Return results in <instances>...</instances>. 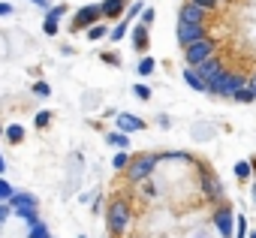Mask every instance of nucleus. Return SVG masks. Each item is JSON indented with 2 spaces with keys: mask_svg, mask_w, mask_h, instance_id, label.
Masks as SVG:
<instances>
[{
  "mask_svg": "<svg viewBox=\"0 0 256 238\" xmlns=\"http://www.w3.org/2000/svg\"><path fill=\"white\" fill-rule=\"evenodd\" d=\"M130 220H133V208L126 205L124 199H112L108 202V208H106V226H108L112 235H124L126 226H130Z\"/></svg>",
  "mask_w": 256,
  "mask_h": 238,
  "instance_id": "f257e3e1",
  "label": "nucleus"
},
{
  "mask_svg": "<svg viewBox=\"0 0 256 238\" xmlns=\"http://www.w3.org/2000/svg\"><path fill=\"white\" fill-rule=\"evenodd\" d=\"M157 154H151V151H145V154H136L133 160H130V166L124 169V175H126V181L130 184H139V181H145L154 169H157Z\"/></svg>",
  "mask_w": 256,
  "mask_h": 238,
  "instance_id": "f03ea898",
  "label": "nucleus"
},
{
  "mask_svg": "<svg viewBox=\"0 0 256 238\" xmlns=\"http://www.w3.org/2000/svg\"><path fill=\"white\" fill-rule=\"evenodd\" d=\"M241 88H247V76H241V72H223L217 82H211V88H208V94H214V96H235Z\"/></svg>",
  "mask_w": 256,
  "mask_h": 238,
  "instance_id": "7ed1b4c3",
  "label": "nucleus"
},
{
  "mask_svg": "<svg viewBox=\"0 0 256 238\" xmlns=\"http://www.w3.org/2000/svg\"><path fill=\"white\" fill-rule=\"evenodd\" d=\"M6 205H10L18 217H24V220H28V226L40 223V217H36V196H30V193H12Z\"/></svg>",
  "mask_w": 256,
  "mask_h": 238,
  "instance_id": "20e7f679",
  "label": "nucleus"
},
{
  "mask_svg": "<svg viewBox=\"0 0 256 238\" xmlns=\"http://www.w3.org/2000/svg\"><path fill=\"white\" fill-rule=\"evenodd\" d=\"M214 52H217V42L211 36H205V40H199V42H193V46L184 48V60H187V66H199L202 60L214 58Z\"/></svg>",
  "mask_w": 256,
  "mask_h": 238,
  "instance_id": "39448f33",
  "label": "nucleus"
},
{
  "mask_svg": "<svg viewBox=\"0 0 256 238\" xmlns=\"http://www.w3.org/2000/svg\"><path fill=\"white\" fill-rule=\"evenodd\" d=\"M214 229L220 232V238H235V211L229 205H220L214 214Z\"/></svg>",
  "mask_w": 256,
  "mask_h": 238,
  "instance_id": "423d86ee",
  "label": "nucleus"
},
{
  "mask_svg": "<svg viewBox=\"0 0 256 238\" xmlns=\"http://www.w3.org/2000/svg\"><path fill=\"white\" fill-rule=\"evenodd\" d=\"M208 36V30H205V24H190V22H178V42L187 48V46H193V42H199V40H205Z\"/></svg>",
  "mask_w": 256,
  "mask_h": 238,
  "instance_id": "0eeeda50",
  "label": "nucleus"
},
{
  "mask_svg": "<svg viewBox=\"0 0 256 238\" xmlns=\"http://www.w3.org/2000/svg\"><path fill=\"white\" fill-rule=\"evenodd\" d=\"M100 18H102V10H100V6H82V10L72 16V30L78 34V30H84V28H94Z\"/></svg>",
  "mask_w": 256,
  "mask_h": 238,
  "instance_id": "6e6552de",
  "label": "nucleus"
},
{
  "mask_svg": "<svg viewBox=\"0 0 256 238\" xmlns=\"http://www.w3.org/2000/svg\"><path fill=\"white\" fill-rule=\"evenodd\" d=\"M196 72H199V76H202V78L208 82V88H211V82H217V78H220V76H223L226 70H223V60H220V58L214 54V58L202 60V64L196 66Z\"/></svg>",
  "mask_w": 256,
  "mask_h": 238,
  "instance_id": "1a4fd4ad",
  "label": "nucleus"
},
{
  "mask_svg": "<svg viewBox=\"0 0 256 238\" xmlns=\"http://www.w3.org/2000/svg\"><path fill=\"white\" fill-rule=\"evenodd\" d=\"M205 18H208V10L193 4V0H187L181 6V16H178V22H190V24H205Z\"/></svg>",
  "mask_w": 256,
  "mask_h": 238,
  "instance_id": "9d476101",
  "label": "nucleus"
},
{
  "mask_svg": "<svg viewBox=\"0 0 256 238\" xmlns=\"http://www.w3.org/2000/svg\"><path fill=\"white\" fill-rule=\"evenodd\" d=\"M118 130H120V133H139V130H145V121H142L139 114L120 112V114H118Z\"/></svg>",
  "mask_w": 256,
  "mask_h": 238,
  "instance_id": "9b49d317",
  "label": "nucleus"
},
{
  "mask_svg": "<svg viewBox=\"0 0 256 238\" xmlns=\"http://www.w3.org/2000/svg\"><path fill=\"white\" fill-rule=\"evenodd\" d=\"M202 190H205L208 199H220V196H223V184L217 181L214 172H202Z\"/></svg>",
  "mask_w": 256,
  "mask_h": 238,
  "instance_id": "f8f14e48",
  "label": "nucleus"
},
{
  "mask_svg": "<svg viewBox=\"0 0 256 238\" xmlns=\"http://www.w3.org/2000/svg\"><path fill=\"white\" fill-rule=\"evenodd\" d=\"M126 6H130V0H102V4H100L106 18H120L126 12Z\"/></svg>",
  "mask_w": 256,
  "mask_h": 238,
  "instance_id": "ddd939ff",
  "label": "nucleus"
},
{
  "mask_svg": "<svg viewBox=\"0 0 256 238\" xmlns=\"http://www.w3.org/2000/svg\"><path fill=\"white\" fill-rule=\"evenodd\" d=\"M184 82H187L193 90H199V94H208V82H205V78L196 72V66H187V70H184Z\"/></svg>",
  "mask_w": 256,
  "mask_h": 238,
  "instance_id": "4468645a",
  "label": "nucleus"
},
{
  "mask_svg": "<svg viewBox=\"0 0 256 238\" xmlns=\"http://www.w3.org/2000/svg\"><path fill=\"white\" fill-rule=\"evenodd\" d=\"M133 48L136 52H148V24L133 28Z\"/></svg>",
  "mask_w": 256,
  "mask_h": 238,
  "instance_id": "2eb2a0df",
  "label": "nucleus"
},
{
  "mask_svg": "<svg viewBox=\"0 0 256 238\" xmlns=\"http://www.w3.org/2000/svg\"><path fill=\"white\" fill-rule=\"evenodd\" d=\"M250 175H253V163L250 160H238L235 163V178L238 181H250Z\"/></svg>",
  "mask_w": 256,
  "mask_h": 238,
  "instance_id": "dca6fc26",
  "label": "nucleus"
},
{
  "mask_svg": "<svg viewBox=\"0 0 256 238\" xmlns=\"http://www.w3.org/2000/svg\"><path fill=\"white\" fill-rule=\"evenodd\" d=\"M4 136H6L12 145H18V142H24V127H18V124H10V127L4 130Z\"/></svg>",
  "mask_w": 256,
  "mask_h": 238,
  "instance_id": "f3484780",
  "label": "nucleus"
},
{
  "mask_svg": "<svg viewBox=\"0 0 256 238\" xmlns=\"http://www.w3.org/2000/svg\"><path fill=\"white\" fill-rule=\"evenodd\" d=\"M145 12V4H142V0H136V4H130V6H126V12H124V18L126 22H130V18H136V16H142Z\"/></svg>",
  "mask_w": 256,
  "mask_h": 238,
  "instance_id": "a211bd4d",
  "label": "nucleus"
},
{
  "mask_svg": "<svg viewBox=\"0 0 256 238\" xmlns=\"http://www.w3.org/2000/svg\"><path fill=\"white\" fill-rule=\"evenodd\" d=\"M106 34H108V28H106V24H100V22H96L94 28H88V40H94V42H96V40H102Z\"/></svg>",
  "mask_w": 256,
  "mask_h": 238,
  "instance_id": "6ab92c4d",
  "label": "nucleus"
},
{
  "mask_svg": "<svg viewBox=\"0 0 256 238\" xmlns=\"http://www.w3.org/2000/svg\"><path fill=\"white\" fill-rule=\"evenodd\" d=\"M154 70H157L154 58H142V60H139V76H151Z\"/></svg>",
  "mask_w": 256,
  "mask_h": 238,
  "instance_id": "aec40b11",
  "label": "nucleus"
},
{
  "mask_svg": "<svg viewBox=\"0 0 256 238\" xmlns=\"http://www.w3.org/2000/svg\"><path fill=\"white\" fill-rule=\"evenodd\" d=\"M34 124H36L40 130H46V127L52 124V112H36V118H34Z\"/></svg>",
  "mask_w": 256,
  "mask_h": 238,
  "instance_id": "412c9836",
  "label": "nucleus"
},
{
  "mask_svg": "<svg viewBox=\"0 0 256 238\" xmlns=\"http://www.w3.org/2000/svg\"><path fill=\"white\" fill-rule=\"evenodd\" d=\"M58 22H60V18H52V16H46V24H42V30H46L48 36H58V30H60V28H58Z\"/></svg>",
  "mask_w": 256,
  "mask_h": 238,
  "instance_id": "4be33fe9",
  "label": "nucleus"
},
{
  "mask_svg": "<svg viewBox=\"0 0 256 238\" xmlns=\"http://www.w3.org/2000/svg\"><path fill=\"white\" fill-rule=\"evenodd\" d=\"M232 100H235V102H253V100H256V94H253L250 88H241V90H238Z\"/></svg>",
  "mask_w": 256,
  "mask_h": 238,
  "instance_id": "5701e85b",
  "label": "nucleus"
},
{
  "mask_svg": "<svg viewBox=\"0 0 256 238\" xmlns=\"http://www.w3.org/2000/svg\"><path fill=\"white\" fill-rule=\"evenodd\" d=\"M30 238H52V235H48V229H46V223H42V220H40V223H34V226H30Z\"/></svg>",
  "mask_w": 256,
  "mask_h": 238,
  "instance_id": "b1692460",
  "label": "nucleus"
},
{
  "mask_svg": "<svg viewBox=\"0 0 256 238\" xmlns=\"http://www.w3.org/2000/svg\"><path fill=\"white\" fill-rule=\"evenodd\" d=\"M235 238H247V217H235Z\"/></svg>",
  "mask_w": 256,
  "mask_h": 238,
  "instance_id": "393cba45",
  "label": "nucleus"
},
{
  "mask_svg": "<svg viewBox=\"0 0 256 238\" xmlns=\"http://www.w3.org/2000/svg\"><path fill=\"white\" fill-rule=\"evenodd\" d=\"M112 166H114V169H126V166H130V154H124V151H120V154H114Z\"/></svg>",
  "mask_w": 256,
  "mask_h": 238,
  "instance_id": "a878e982",
  "label": "nucleus"
},
{
  "mask_svg": "<svg viewBox=\"0 0 256 238\" xmlns=\"http://www.w3.org/2000/svg\"><path fill=\"white\" fill-rule=\"evenodd\" d=\"M126 28H130V22L124 18V22H120V24H118V28L112 30V40H114V42H118V40H124V36H126Z\"/></svg>",
  "mask_w": 256,
  "mask_h": 238,
  "instance_id": "bb28decb",
  "label": "nucleus"
},
{
  "mask_svg": "<svg viewBox=\"0 0 256 238\" xmlns=\"http://www.w3.org/2000/svg\"><path fill=\"white\" fill-rule=\"evenodd\" d=\"M16 190H12V184H6L4 178H0V202H10V196H12Z\"/></svg>",
  "mask_w": 256,
  "mask_h": 238,
  "instance_id": "cd10ccee",
  "label": "nucleus"
},
{
  "mask_svg": "<svg viewBox=\"0 0 256 238\" xmlns=\"http://www.w3.org/2000/svg\"><path fill=\"white\" fill-rule=\"evenodd\" d=\"M133 94H136L139 100H151V88H148V84H133Z\"/></svg>",
  "mask_w": 256,
  "mask_h": 238,
  "instance_id": "c85d7f7f",
  "label": "nucleus"
},
{
  "mask_svg": "<svg viewBox=\"0 0 256 238\" xmlns=\"http://www.w3.org/2000/svg\"><path fill=\"white\" fill-rule=\"evenodd\" d=\"M108 142H112V145H120V148H124V145H126V136H124V133H108Z\"/></svg>",
  "mask_w": 256,
  "mask_h": 238,
  "instance_id": "c756f323",
  "label": "nucleus"
},
{
  "mask_svg": "<svg viewBox=\"0 0 256 238\" xmlns=\"http://www.w3.org/2000/svg\"><path fill=\"white\" fill-rule=\"evenodd\" d=\"M193 4H199V6H205V10L211 12V10H217V6H220V0H193Z\"/></svg>",
  "mask_w": 256,
  "mask_h": 238,
  "instance_id": "7c9ffc66",
  "label": "nucleus"
},
{
  "mask_svg": "<svg viewBox=\"0 0 256 238\" xmlns=\"http://www.w3.org/2000/svg\"><path fill=\"white\" fill-rule=\"evenodd\" d=\"M34 90H36L40 96H48V94H52V88H48L46 82H36V84H34Z\"/></svg>",
  "mask_w": 256,
  "mask_h": 238,
  "instance_id": "2f4dec72",
  "label": "nucleus"
},
{
  "mask_svg": "<svg viewBox=\"0 0 256 238\" xmlns=\"http://www.w3.org/2000/svg\"><path fill=\"white\" fill-rule=\"evenodd\" d=\"M64 12H66V6H64V4H60V6H52V10H48V16H52V18H64Z\"/></svg>",
  "mask_w": 256,
  "mask_h": 238,
  "instance_id": "473e14b6",
  "label": "nucleus"
},
{
  "mask_svg": "<svg viewBox=\"0 0 256 238\" xmlns=\"http://www.w3.org/2000/svg\"><path fill=\"white\" fill-rule=\"evenodd\" d=\"M142 24H148V28L154 24V10H145V12H142Z\"/></svg>",
  "mask_w": 256,
  "mask_h": 238,
  "instance_id": "72a5a7b5",
  "label": "nucleus"
},
{
  "mask_svg": "<svg viewBox=\"0 0 256 238\" xmlns=\"http://www.w3.org/2000/svg\"><path fill=\"white\" fill-rule=\"evenodd\" d=\"M0 16H12V4H0Z\"/></svg>",
  "mask_w": 256,
  "mask_h": 238,
  "instance_id": "f704fd0d",
  "label": "nucleus"
},
{
  "mask_svg": "<svg viewBox=\"0 0 256 238\" xmlns=\"http://www.w3.org/2000/svg\"><path fill=\"white\" fill-rule=\"evenodd\" d=\"M247 88H250V90H253V94H256V72H253V76H250V78H247Z\"/></svg>",
  "mask_w": 256,
  "mask_h": 238,
  "instance_id": "c9c22d12",
  "label": "nucleus"
},
{
  "mask_svg": "<svg viewBox=\"0 0 256 238\" xmlns=\"http://www.w3.org/2000/svg\"><path fill=\"white\" fill-rule=\"evenodd\" d=\"M6 214H10V211H6L4 205H0V220H6Z\"/></svg>",
  "mask_w": 256,
  "mask_h": 238,
  "instance_id": "e433bc0d",
  "label": "nucleus"
},
{
  "mask_svg": "<svg viewBox=\"0 0 256 238\" xmlns=\"http://www.w3.org/2000/svg\"><path fill=\"white\" fill-rule=\"evenodd\" d=\"M0 172H6V163H4V157H0Z\"/></svg>",
  "mask_w": 256,
  "mask_h": 238,
  "instance_id": "4c0bfd02",
  "label": "nucleus"
},
{
  "mask_svg": "<svg viewBox=\"0 0 256 238\" xmlns=\"http://www.w3.org/2000/svg\"><path fill=\"white\" fill-rule=\"evenodd\" d=\"M247 238H256V229H253V232H250V235H247Z\"/></svg>",
  "mask_w": 256,
  "mask_h": 238,
  "instance_id": "58836bf2",
  "label": "nucleus"
},
{
  "mask_svg": "<svg viewBox=\"0 0 256 238\" xmlns=\"http://www.w3.org/2000/svg\"><path fill=\"white\" fill-rule=\"evenodd\" d=\"M0 136H4V127H0Z\"/></svg>",
  "mask_w": 256,
  "mask_h": 238,
  "instance_id": "ea45409f",
  "label": "nucleus"
},
{
  "mask_svg": "<svg viewBox=\"0 0 256 238\" xmlns=\"http://www.w3.org/2000/svg\"><path fill=\"white\" fill-rule=\"evenodd\" d=\"M253 196H256V190H253Z\"/></svg>",
  "mask_w": 256,
  "mask_h": 238,
  "instance_id": "a19ab883",
  "label": "nucleus"
}]
</instances>
